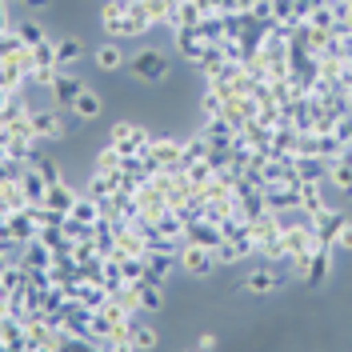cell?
Segmentation results:
<instances>
[{"mask_svg":"<svg viewBox=\"0 0 352 352\" xmlns=\"http://www.w3.org/2000/svg\"><path fill=\"white\" fill-rule=\"evenodd\" d=\"M109 136H112V144L120 148V156H140L148 144H153L148 129H144V124H136V120H116Z\"/></svg>","mask_w":352,"mask_h":352,"instance_id":"cell-1","label":"cell"},{"mask_svg":"<svg viewBox=\"0 0 352 352\" xmlns=\"http://www.w3.org/2000/svg\"><path fill=\"white\" fill-rule=\"evenodd\" d=\"M36 232H41V224H36V217H32V208L4 212V241L28 244V241H36Z\"/></svg>","mask_w":352,"mask_h":352,"instance_id":"cell-2","label":"cell"},{"mask_svg":"<svg viewBox=\"0 0 352 352\" xmlns=\"http://www.w3.org/2000/svg\"><path fill=\"white\" fill-rule=\"evenodd\" d=\"M212 264H217V252H212V248L184 241V248H180V268H184V272H192V276H208Z\"/></svg>","mask_w":352,"mask_h":352,"instance_id":"cell-3","label":"cell"},{"mask_svg":"<svg viewBox=\"0 0 352 352\" xmlns=\"http://www.w3.org/2000/svg\"><path fill=\"white\" fill-rule=\"evenodd\" d=\"M132 72H136V80H164L168 76V60L156 48H144V52L132 56Z\"/></svg>","mask_w":352,"mask_h":352,"instance_id":"cell-4","label":"cell"},{"mask_svg":"<svg viewBox=\"0 0 352 352\" xmlns=\"http://www.w3.org/2000/svg\"><path fill=\"white\" fill-rule=\"evenodd\" d=\"M184 241H188V244H204V248H217V244L224 241V232H220L217 220L197 217L192 224H188V228H184Z\"/></svg>","mask_w":352,"mask_h":352,"instance_id":"cell-5","label":"cell"},{"mask_svg":"<svg viewBox=\"0 0 352 352\" xmlns=\"http://www.w3.org/2000/svg\"><path fill=\"white\" fill-rule=\"evenodd\" d=\"M332 248H336V244L320 241V248L312 252V261H308V272H305L308 288H320L324 280H329V268H332Z\"/></svg>","mask_w":352,"mask_h":352,"instance_id":"cell-6","label":"cell"},{"mask_svg":"<svg viewBox=\"0 0 352 352\" xmlns=\"http://www.w3.org/2000/svg\"><path fill=\"white\" fill-rule=\"evenodd\" d=\"M280 285H285V272H276L272 264H264V268H252V272L244 276V288H248V292H276Z\"/></svg>","mask_w":352,"mask_h":352,"instance_id":"cell-7","label":"cell"},{"mask_svg":"<svg viewBox=\"0 0 352 352\" xmlns=\"http://www.w3.org/2000/svg\"><path fill=\"white\" fill-rule=\"evenodd\" d=\"M176 48H180V56H184V60L200 65V56H204V52H208L212 44L204 41L197 28H180V32H176Z\"/></svg>","mask_w":352,"mask_h":352,"instance_id":"cell-8","label":"cell"},{"mask_svg":"<svg viewBox=\"0 0 352 352\" xmlns=\"http://www.w3.org/2000/svg\"><path fill=\"white\" fill-rule=\"evenodd\" d=\"M32 129H36L41 140H60L65 136V120L52 109H32Z\"/></svg>","mask_w":352,"mask_h":352,"instance_id":"cell-9","label":"cell"},{"mask_svg":"<svg viewBox=\"0 0 352 352\" xmlns=\"http://www.w3.org/2000/svg\"><path fill=\"white\" fill-rule=\"evenodd\" d=\"M252 248H256L252 241H241V236H224V241H220L212 252H217V264H236V261H244Z\"/></svg>","mask_w":352,"mask_h":352,"instance_id":"cell-10","label":"cell"},{"mask_svg":"<svg viewBox=\"0 0 352 352\" xmlns=\"http://www.w3.org/2000/svg\"><path fill=\"white\" fill-rule=\"evenodd\" d=\"M80 92H85V80H76L72 72H60V76H56V85H52V100H56V104H65V109H72Z\"/></svg>","mask_w":352,"mask_h":352,"instance_id":"cell-11","label":"cell"},{"mask_svg":"<svg viewBox=\"0 0 352 352\" xmlns=\"http://www.w3.org/2000/svg\"><path fill=\"white\" fill-rule=\"evenodd\" d=\"M0 197H4V212H21V208H28V197H24L21 176H4Z\"/></svg>","mask_w":352,"mask_h":352,"instance_id":"cell-12","label":"cell"},{"mask_svg":"<svg viewBox=\"0 0 352 352\" xmlns=\"http://www.w3.org/2000/svg\"><path fill=\"white\" fill-rule=\"evenodd\" d=\"M156 340H160V332L153 324H140V320H129V349L136 352H148L156 349Z\"/></svg>","mask_w":352,"mask_h":352,"instance_id":"cell-13","label":"cell"},{"mask_svg":"<svg viewBox=\"0 0 352 352\" xmlns=\"http://www.w3.org/2000/svg\"><path fill=\"white\" fill-rule=\"evenodd\" d=\"M340 224H344V217H340L336 208H324V212H316V217H312V228H316V236H320V241H329V244L336 241Z\"/></svg>","mask_w":352,"mask_h":352,"instance_id":"cell-14","label":"cell"},{"mask_svg":"<svg viewBox=\"0 0 352 352\" xmlns=\"http://www.w3.org/2000/svg\"><path fill=\"white\" fill-rule=\"evenodd\" d=\"M228 65H232V60H228L224 44H212V48H208V52L200 56V72H204L208 80H212V76H220V72H228Z\"/></svg>","mask_w":352,"mask_h":352,"instance_id":"cell-15","label":"cell"},{"mask_svg":"<svg viewBox=\"0 0 352 352\" xmlns=\"http://www.w3.org/2000/svg\"><path fill=\"white\" fill-rule=\"evenodd\" d=\"M76 200H80V192H76V188H68L65 180H60V184H52V188H48L44 204H48V208H56V212H72V204H76Z\"/></svg>","mask_w":352,"mask_h":352,"instance_id":"cell-16","label":"cell"},{"mask_svg":"<svg viewBox=\"0 0 352 352\" xmlns=\"http://www.w3.org/2000/svg\"><path fill=\"white\" fill-rule=\"evenodd\" d=\"M21 184H24V197H28V204H44V197H48V184H44V176L28 164L21 173Z\"/></svg>","mask_w":352,"mask_h":352,"instance_id":"cell-17","label":"cell"},{"mask_svg":"<svg viewBox=\"0 0 352 352\" xmlns=\"http://www.w3.org/2000/svg\"><path fill=\"white\" fill-rule=\"evenodd\" d=\"M72 112H76L80 120H96V116H100V96H96L92 88H85V92L76 96V104H72Z\"/></svg>","mask_w":352,"mask_h":352,"instance_id":"cell-18","label":"cell"},{"mask_svg":"<svg viewBox=\"0 0 352 352\" xmlns=\"http://www.w3.org/2000/svg\"><path fill=\"white\" fill-rule=\"evenodd\" d=\"M96 65L104 68V72H116V68L124 65V52H120V48H116V44H100V48H96Z\"/></svg>","mask_w":352,"mask_h":352,"instance_id":"cell-19","label":"cell"},{"mask_svg":"<svg viewBox=\"0 0 352 352\" xmlns=\"http://www.w3.org/2000/svg\"><path fill=\"white\" fill-rule=\"evenodd\" d=\"M156 308H164V292H160V285L140 280V312H156Z\"/></svg>","mask_w":352,"mask_h":352,"instance_id":"cell-20","label":"cell"},{"mask_svg":"<svg viewBox=\"0 0 352 352\" xmlns=\"http://www.w3.org/2000/svg\"><path fill=\"white\" fill-rule=\"evenodd\" d=\"M124 160H129V156H120V148L109 144L104 153L96 156V168H100V173H124Z\"/></svg>","mask_w":352,"mask_h":352,"instance_id":"cell-21","label":"cell"},{"mask_svg":"<svg viewBox=\"0 0 352 352\" xmlns=\"http://www.w3.org/2000/svg\"><path fill=\"white\" fill-rule=\"evenodd\" d=\"M80 52H85V48H80V41H72V36H65V41L56 44V65H60V68L76 65V60H80Z\"/></svg>","mask_w":352,"mask_h":352,"instance_id":"cell-22","label":"cell"},{"mask_svg":"<svg viewBox=\"0 0 352 352\" xmlns=\"http://www.w3.org/2000/svg\"><path fill=\"white\" fill-rule=\"evenodd\" d=\"M32 168H36V173L44 176V184H48V188L65 180V176H60V168H56V160H48V156H41V153L32 156Z\"/></svg>","mask_w":352,"mask_h":352,"instance_id":"cell-23","label":"cell"},{"mask_svg":"<svg viewBox=\"0 0 352 352\" xmlns=\"http://www.w3.org/2000/svg\"><path fill=\"white\" fill-rule=\"evenodd\" d=\"M56 76H60V65H36L32 72H28V80L41 85V88H52L56 85Z\"/></svg>","mask_w":352,"mask_h":352,"instance_id":"cell-24","label":"cell"},{"mask_svg":"<svg viewBox=\"0 0 352 352\" xmlns=\"http://www.w3.org/2000/svg\"><path fill=\"white\" fill-rule=\"evenodd\" d=\"M32 60H36V65H56V44L52 41L32 44Z\"/></svg>","mask_w":352,"mask_h":352,"instance_id":"cell-25","label":"cell"},{"mask_svg":"<svg viewBox=\"0 0 352 352\" xmlns=\"http://www.w3.org/2000/svg\"><path fill=\"white\" fill-rule=\"evenodd\" d=\"M200 109H204V116H224V100L208 88V92H204V100H200Z\"/></svg>","mask_w":352,"mask_h":352,"instance_id":"cell-26","label":"cell"},{"mask_svg":"<svg viewBox=\"0 0 352 352\" xmlns=\"http://www.w3.org/2000/svg\"><path fill=\"white\" fill-rule=\"evenodd\" d=\"M21 36H24L28 44H41V41H48V36L41 32V24H36V21H21Z\"/></svg>","mask_w":352,"mask_h":352,"instance_id":"cell-27","label":"cell"},{"mask_svg":"<svg viewBox=\"0 0 352 352\" xmlns=\"http://www.w3.org/2000/svg\"><path fill=\"white\" fill-rule=\"evenodd\" d=\"M336 248H340V252H352V220H344V224H340V232H336Z\"/></svg>","mask_w":352,"mask_h":352,"instance_id":"cell-28","label":"cell"},{"mask_svg":"<svg viewBox=\"0 0 352 352\" xmlns=\"http://www.w3.org/2000/svg\"><path fill=\"white\" fill-rule=\"evenodd\" d=\"M197 344H200V352H212V349H217V332H200Z\"/></svg>","mask_w":352,"mask_h":352,"instance_id":"cell-29","label":"cell"},{"mask_svg":"<svg viewBox=\"0 0 352 352\" xmlns=\"http://www.w3.org/2000/svg\"><path fill=\"white\" fill-rule=\"evenodd\" d=\"M316 4H324V0H296V8H300V12H305V21H308V12H312V8H316Z\"/></svg>","mask_w":352,"mask_h":352,"instance_id":"cell-30","label":"cell"},{"mask_svg":"<svg viewBox=\"0 0 352 352\" xmlns=\"http://www.w3.org/2000/svg\"><path fill=\"white\" fill-rule=\"evenodd\" d=\"M24 4H28V8H44V4H48V0H24Z\"/></svg>","mask_w":352,"mask_h":352,"instance_id":"cell-31","label":"cell"}]
</instances>
